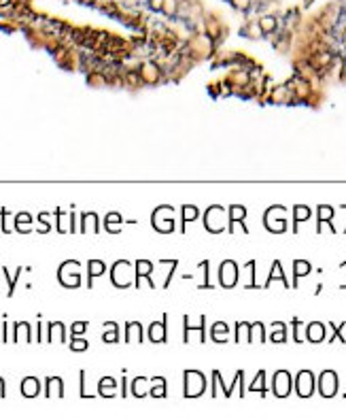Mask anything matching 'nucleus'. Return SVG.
Listing matches in <instances>:
<instances>
[{"label": "nucleus", "mask_w": 346, "mask_h": 419, "mask_svg": "<svg viewBox=\"0 0 346 419\" xmlns=\"http://www.w3.org/2000/svg\"><path fill=\"white\" fill-rule=\"evenodd\" d=\"M323 336H325V328L321 324H312L308 328V339L310 341H314V343H319V341H323Z\"/></svg>", "instance_id": "obj_20"}, {"label": "nucleus", "mask_w": 346, "mask_h": 419, "mask_svg": "<svg viewBox=\"0 0 346 419\" xmlns=\"http://www.w3.org/2000/svg\"><path fill=\"white\" fill-rule=\"evenodd\" d=\"M0 398H4V381L0 379Z\"/></svg>", "instance_id": "obj_43"}, {"label": "nucleus", "mask_w": 346, "mask_h": 419, "mask_svg": "<svg viewBox=\"0 0 346 419\" xmlns=\"http://www.w3.org/2000/svg\"><path fill=\"white\" fill-rule=\"evenodd\" d=\"M268 102H272V104H295V98H293L291 87L287 83H283V85H274L272 90H270Z\"/></svg>", "instance_id": "obj_3"}, {"label": "nucleus", "mask_w": 346, "mask_h": 419, "mask_svg": "<svg viewBox=\"0 0 346 419\" xmlns=\"http://www.w3.org/2000/svg\"><path fill=\"white\" fill-rule=\"evenodd\" d=\"M223 209L221 207H213L210 211L206 213V228L213 230V232H221L223 230Z\"/></svg>", "instance_id": "obj_7"}, {"label": "nucleus", "mask_w": 346, "mask_h": 419, "mask_svg": "<svg viewBox=\"0 0 346 419\" xmlns=\"http://www.w3.org/2000/svg\"><path fill=\"white\" fill-rule=\"evenodd\" d=\"M308 215H310V211L306 207H297L295 209V219L300 222V219H308Z\"/></svg>", "instance_id": "obj_35"}, {"label": "nucleus", "mask_w": 346, "mask_h": 419, "mask_svg": "<svg viewBox=\"0 0 346 419\" xmlns=\"http://www.w3.org/2000/svg\"><path fill=\"white\" fill-rule=\"evenodd\" d=\"M151 272V262H143L140 260L138 264H136V275L138 277H145V275H149Z\"/></svg>", "instance_id": "obj_30"}, {"label": "nucleus", "mask_w": 346, "mask_h": 419, "mask_svg": "<svg viewBox=\"0 0 346 419\" xmlns=\"http://www.w3.org/2000/svg\"><path fill=\"white\" fill-rule=\"evenodd\" d=\"M308 270H310L308 262H295V275H297V277H300V275H306Z\"/></svg>", "instance_id": "obj_34"}, {"label": "nucleus", "mask_w": 346, "mask_h": 419, "mask_svg": "<svg viewBox=\"0 0 346 419\" xmlns=\"http://www.w3.org/2000/svg\"><path fill=\"white\" fill-rule=\"evenodd\" d=\"M40 392V385H38V381L34 379V377H28V379H23V383H21V394L23 396H28V398H34Z\"/></svg>", "instance_id": "obj_14"}, {"label": "nucleus", "mask_w": 346, "mask_h": 419, "mask_svg": "<svg viewBox=\"0 0 346 419\" xmlns=\"http://www.w3.org/2000/svg\"><path fill=\"white\" fill-rule=\"evenodd\" d=\"M85 328H87V324H85V322H81V324H73V334H74V336L83 334V332H85Z\"/></svg>", "instance_id": "obj_38"}, {"label": "nucleus", "mask_w": 346, "mask_h": 419, "mask_svg": "<svg viewBox=\"0 0 346 419\" xmlns=\"http://www.w3.org/2000/svg\"><path fill=\"white\" fill-rule=\"evenodd\" d=\"M232 219H244V209L242 207H232Z\"/></svg>", "instance_id": "obj_37"}, {"label": "nucleus", "mask_w": 346, "mask_h": 419, "mask_svg": "<svg viewBox=\"0 0 346 419\" xmlns=\"http://www.w3.org/2000/svg\"><path fill=\"white\" fill-rule=\"evenodd\" d=\"M183 211H185V219H196V213H198V211H196L193 207H185Z\"/></svg>", "instance_id": "obj_40"}, {"label": "nucleus", "mask_w": 346, "mask_h": 419, "mask_svg": "<svg viewBox=\"0 0 346 419\" xmlns=\"http://www.w3.org/2000/svg\"><path fill=\"white\" fill-rule=\"evenodd\" d=\"M259 26H261L263 34L270 37V34H274L278 30V19L274 15H263V17H259Z\"/></svg>", "instance_id": "obj_13"}, {"label": "nucleus", "mask_w": 346, "mask_h": 419, "mask_svg": "<svg viewBox=\"0 0 346 419\" xmlns=\"http://www.w3.org/2000/svg\"><path fill=\"white\" fill-rule=\"evenodd\" d=\"M149 339L153 343L166 341V324H153L149 328Z\"/></svg>", "instance_id": "obj_15"}, {"label": "nucleus", "mask_w": 346, "mask_h": 419, "mask_svg": "<svg viewBox=\"0 0 346 419\" xmlns=\"http://www.w3.org/2000/svg\"><path fill=\"white\" fill-rule=\"evenodd\" d=\"M81 230H83V232H98V217H96V215H93V213H85Z\"/></svg>", "instance_id": "obj_18"}, {"label": "nucleus", "mask_w": 346, "mask_h": 419, "mask_svg": "<svg viewBox=\"0 0 346 419\" xmlns=\"http://www.w3.org/2000/svg\"><path fill=\"white\" fill-rule=\"evenodd\" d=\"M138 75L143 77L146 87H153V85H160V83H166L168 81L164 71L157 66V62L151 60V57H145L143 60V64H140V68H138Z\"/></svg>", "instance_id": "obj_1"}, {"label": "nucleus", "mask_w": 346, "mask_h": 419, "mask_svg": "<svg viewBox=\"0 0 346 419\" xmlns=\"http://www.w3.org/2000/svg\"><path fill=\"white\" fill-rule=\"evenodd\" d=\"M232 7L236 11H246L251 7V0H232Z\"/></svg>", "instance_id": "obj_33"}, {"label": "nucleus", "mask_w": 346, "mask_h": 419, "mask_svg": "<svg viewBox=\"0 0 346 419\" xmlns=\"http://www.w3.org/2000/svg\"><path fill=\"white\" fill-rule=\"evenodd\" d=\"M272 339L274 341H285V330H283V332H280V330H278V332H274Z\"/></svg>", "instance_id": "obj_41"}, {"label": "nucleus", "mask_w": 346, "mask_h": 419, "mask_svg": "<svg viewBox=\"0 0 346 419\" xmlns=\"http://www.w3.org/2000/svg\"><path fill=\"white\" fill-rule=\"evenodd\" d=\"M185 379H187V387H185V394L187 396H200L204 392V377L200 372H185Z\"/></svg>", "instance_id": "obj_6"}, {"label": "nucleus", "mask_w": 346, "mask_h": 419, "mask_svg": "<svg viewBox=\"0 0 346 419\" xmlns=\"http://www.w3.org/2000/svg\"><path fill=\"white\" fill-rule=\"evenodd\" d=\"M289 387H291V377L289 372H276V377H274V392L276 396H287L289 394Z\"/></svg>", "instance_id": "obj_9"}, {"label": "nucleus", "mask_w": 346, "mask_h": 419, "mask_svg": "<svg viewBox=\"0 0 346 419\" xmlns=\"http://www.w3.org/2000/svg\"><path fill=\"white\" fill-rule=\"evenodd\" d=\"M62 379H55V377H51V379H47V396L49 398H54V396H62Z\"/></svg>", "instance_id": "obj_17"}, {"label": "nucleus", "mask_w": 346, "mask_h": 419, "mask_svg": "<svg viewBox=\"0 0 346 419\" xmlns=\"http://www.w3.org/2000/svg\"><path fill=\"white\" fill-rule=\"evenodd\" d=\"M77 262H66V264L60 268V279L66 287H77L81 283V275H79V268H77Z\"/></svg>", "instance_id": "obj_5"}, {"label": "nucleus", "mask_w": 346, "mask_h": 419, "mask_svg": "<svg viewBox=\"0 0 346 419\" xmlns=\"http://www.w3.org/2000/svg\"><path fill=\"white\" fill-rule=\"evenodd\" d=\"M132 392H134V396H136V398H143V396H146V392H149V387H146V381H145V379H136V381H134Z\"/></svg>", "instance_id": "obj_24"}, {"label": "nucleus", "mask_w": 346, "mask_h": 419, "mask_svg": "<svg viewBox=\"0 0 346 419\" xmlns=\"http://www.w3.org/2000/svg\"><path fill=\"white\" fill-rule=\"evenodd\" d=\"M240 32H242V37L251 38V40H259V38L266 37L261 30V26H259V21H249V24H244V28Z\"/></svg>", "instance_id": "obj_11"}, {"label": "nucleus", "mask_w": 346, "mask_h": 419, "mask_svg": "<svg viewBox=\"0 0 346 419\" xmlns=\"http://www.w3.org/2000/svg\"><path fill=\"white\" fill-rule=\"evenodd\" d=\"M213 339H215V341H225V339H227V325H225V324H217V325H213Z\"/></svg>", "instance_id": "obj_25"}, {"label": "nucleus", "mask_w": 346, "mask_h": 419, "mask_svg": "<svg viewBox=\"0 0 346 419\" xmlns=\"http://www.w3.org/2000/svg\"><path fill=\"white\" fill-rule=\"evenodd\" d=\"M153 383H155V385L151 387V396H155V398H162V396H166V381L155 379Z\"/></svg>", "instance_id": "obj_26"}, {"label": "nucleus", "mask_w": 346, "mask_h": 419, "mask_svg": "<svg viewBox=\"0 0 346 419\" xmlns=\"http://www.w3.org/2000/svg\"><path fill=\"white\" fill-rule=\"evenodd\" d=\"M49 332H51L49 339H55V336H57L60 341H64V325L62 324H51L49 325Z\"/></svg>", "instance_id": "obj_29"}, {"label": "nucleus", "mask_w": 346, "mask_h": 419, "mask_svg": "<svg viewBox=\"0 0 346 419\" xmlns=\"http://www.w3.org/2000/svg\"><path fill=\"white\" fill-rule=\"evenodd\" d=\"M321 217H323V219L329 217V209H321Z\"/></svg>", "instance_id": "obj_42"}, {"label": "nucleus", "mask_w": 346, "mask_h": 419, "mask_svg": "<svg viewBox=\"0 0 346 419\" xmlns=\"http://www.w3.org/2000/svg\"><path fill=\"white\" fill-rule=\"evenodd\" d=\"M70 347H73V351H85V349H87V341L74 339L73 343H70Z\"/></svg>", "instance_id": "obj_32"}, {"label": "nucleus", "mask_w": 346, "mask_h": 419, "mask_svg": "<svg viewBox=\"0 0 346 419\" xmlns=\"http://www.w3.org/2000/svg\"><path fill=\"white\" fill-rule=\"evenodd\" d=\"M219 279H221V283H223L225 287H232V285L236 283V279H238V268H236V264H234V262H223V264H221Z\"/></svg>", "instance_id": "obj_8"}, {"label": "nucleus", "mask_w": 346, "mask_h": 419, "mask_svg": "<svg viewBox=\"0 0 346 419\" xmlns=\"http://www.w3.org/2000/svg\"><path fill=\"white\" fill-rule=\"evenodd\" d=\"M179 4H181V0H164L162 13L166 15V17H177V13H179Z\"/></svg>", "instance_id": "obj_19"}, {"label": "nucleus", "mask_w": 346, "mask_h": 419, "mask_svg": "<svg viewBox=\"0 0 346 419\" xmlns=\"http://www.w3.org/2000/svg\"><path fill=\"white\" fill-rule=\"evenodd\" d=\"M104 328H107V334H104V341L107 343H115L119 336H117V325L115 324H104Z\"/></svg>", "instance_id": "obj_27"}, {"label": "nucleus", "mask_w": 346, "mask_h": 419, "mask_svg": "<svg viewBox=\"0 0 346 419\" xmlns=\"http://www.w3.org/2000/svg\"><path fill=\"white\" fill-rule=\"evenodd\" d=\"M297 392H300V396H310L312 394V375L306 370L302 372L300 377H297Z\"/></svg>", "instance_id": "obj_12"}, {"label": "nucleus", "mask_w": 346, "mask_h": 419, "mask_svg": "<svg viewBox=\"0 0 346 419\" xmlns=\"http://www.w3.org/2000/svg\"><path fill=\"white\" fill-rule=\"evenodd\" d=\"M121 222V217H119V213H110L109 217H107V228L110 230L113 228V224H119Z\"/></svg>", "instance_id": "obj_36"}, {"label": "nucleus", "mask_w": 346, "mask_h": 419, "mask_svg": "<svg viewBox=\"0 0 346 419\" xmlns=\"http://www.w3.org/2000/svg\"><path fill=\"white\" fill-rule=\"evenodd\" d=\"M32 222V217L28 213H19L17 215V219H15V226H17V230H23V224H30Z\"/></svg>", "instance_id": "obj_31"}, {"label": "nucleus", "mask_w": 346, "mask_h": 419, "mask_svg": "<svg viewBox=\"0 0 346 419\" xmlns=\"http://www.w3.org/2000/svg\"><path fill=\"white\" fill-rule=\"evenodd\" d=\"M121 2H123V7H126V9H136L143 0H121Z\"/></svg>", "instance_id": "obj_39"}, {"label": "nucleus", "mask_w": 346, "mask_h": 419, "mask_svg": "<svg viewBox=\"0 0 346 419\" xmlns=\"http://www.w3.org/2000/svg\"><path fill=\"white\" fill-rule=\"evenodd\" d=\"M110 279H113V283L117 287H126V285H130V279H132V266L127 264V262H117L113 266V272H110Z\"/></svg>", "instance_id": "obj_4"}, {"label": "nucleus", "mask_w": 346, "mask_h": 419, "mask_svg": "<svg viewBox=\"0 0 346 419\" xmlns=\"http://www.w3.org/2000/svg\"><path fill=\"white\" fill-rule=\"evenodd\" d=\"M338 385V379H336V375H333V372H323V375H321V394L323 396H333L336 394V387Z\"/></svg>", "instance_id": "obj_10"}, {"label": "nucleus", "mask_w": 346, "mask_h": 419, "mask_svg": "<svg viewBox=\"0 0 346 419\" xmlns=\"http://www.w3.org/2000/svg\"><path fill=\"white\" fill-rule=\"evenodd\" d=\"M87 77V85L91 87H107V77H104L102 71H93L90 75H85Z\"/></svg>", "instance_id": "obj_16"}, {"label": "nucleus", "mask_w": 346, "mask_h": 419, "mask_svg": "<svg viewBox=\"0 0 346 419\" xmlns=\"http://www.w3.org/2000/svg\"><path fill=\"white\" fill-rule=\"evenodd\" d=\"M287 85L291 87L293 98H295V104H306L308 96L312 94V90H314L312 81L304 79V77H300V75H293V77L287 81Z\"/></svg>", "instance_id": "obj_2"}, {"label": "nucleus", "mask_w": 346, "mask_h": 419, "mask_svg": "<svg viewBox=\"0 0 346 419\" xmlns=\"http://www.w3.org/2000/svg\"><path fill=\"white\" fill-rule=\"evenodd\" d=\"M90 281L93 277H100L102 272H104V262H100V260H90Z\"/></svg>", "instance_id": "obj_23"}, {"label": "nucleus", "mask_w": 346, "mask_h": 419, "mask_svg": "<svg viewBox=\"0 0 346 419\" xmlns=\"http://www.w3.org/2000/svg\"><path fill=\"white\" fill-rule=\"evenodd\" d=\"M206 90H208V94L213 96V98H219V96H223V81H221V79H217V81H210V83L206 85Z\"/></svg>", "instance_id": "obj_22"}, {"label": "nucleus", "mask_w": 346, "mask_h": 419, "mask_svg": "<svg viewBox=\"0 0 346 419\" xmlns=\"http://www.w3.org/2000/svg\"><path fill=\"white\" fill-rule=\"evenodd\" d=\"M130 339L143 341V334H140V325L138 324H127V341Z\"/></svg>", "instance_id": "obj_28"}, {"label": "nucleus", "mask_w": 346, "mask_h": 419, "mask_svg": "<svg viewBox=\"0 0 346 419\" xmlns=\"http://www.w3.org/2000/svg\"><path fill=\"white\" fill-rule=\"evenodd\" d=\"M100 394L104 396V398H110V396H115V389H117V385H115V381L113 379H102L100 381Z\"/></svg>", "instance_id": "obj_21"}]
</instances>
